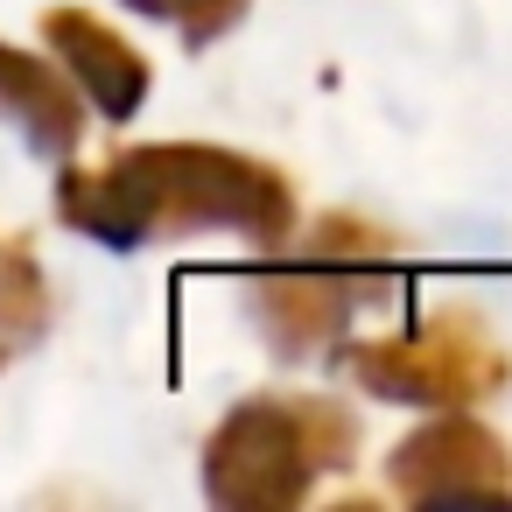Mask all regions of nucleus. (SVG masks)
I'll return each instance as SVG.
<instances>
[{"mask_svg":"<svg viewBox=\"0 0 512 512\" xmlns=\"http://www.w3.org/2000/svg\"><path fill=\"white\" fill-rule=\"evenodd\" d=\"M57 211L99 246H148L190 232L281 246L295 232L288 176L211 141H148V148H120L106 169H64Z\"/></svg>","mask_w":512,"mask_h":512,"instance_id":"f257e3e1","label":"nucleus"},{"mask_svg":"<svg viewBox=\"0 0 512 512\" xmlns=\"http://www.w3.org/2000/svg\"><path fill=\"white\" fill-rule=\"evenodd\" d=\"M358 421L323 393H260L232 407L204 442V491L225 512H288L316 491L323 470L351 463Z\"/></svg>","mask_w":512,"mask_h":512,"instance_id":"f03ea898","label":"nucleus"},{"mask_svg":"<svg viewBox=\"0 0 512 512\" xmlns=\"http://www.w3.org/2000/svg\"><path fill=\"white\" fill-rule=\"evenodd\" d=\"M351 372L365 393L400 400V407H470L505 386V351L491 330L463 309H435L407 337H365L351 351Z\"/></svg>","mask_w":512,"mask_h":512,"instance_id":"7ed1b4c3","label":"nucleus"},{"mask_svg":"<svg viewBox=\"0 0 512 512\" xmlns=\"http://www.w3.org/2000/svg\"><path fill=\"white\" fill-rule=\"evenodd\" d=\"M386 295L379 260H337V253H302L295 267H260L246 274L253 323L267 330L274 358H323L344 330L351 309Z\"/></svg>","mask_w":512,"mask_h":512,"instance_id":"20e7f679","label":"nucleus"},{"mask_svg":"<svg viewBox=\"0 0 512 512\" xmlns=\"http://www.w3.org/2000/svg\"><path fill=\"white\" fill-rule=\"evenodd\" d=\"M386 477L400 498L414 505H456V498H512V456L505 442L470 421V414H442L428 428H414L407 442H393Z\"/></svg>","mask_w":512,"mask_h":512,"instance_id":"39448f33","label":"nucleus"},{"mask_svg":"<svg viewBox=\"0 0 512 512\" xmlns=\"http://www.w3.org/2000/svg\"><path fill=\"white\" fill-rule=\"evenodd\" d=\"M43 43L57 50L64 78H71L106 120H134V113H141V99H148V57H141L127 36H113L99 15H85V8H50V15H43Z\"/></svg>","mask_w":512,"mask_h":512,"instance_id":"423d86ee","label":"nucleus"},{"mask_svg":"<svg viewBox=\"0 0 512 512\" xmlns=\"http://www.w3.org/2000/svg\"><path fill=\"white\" fill-rule=\"evenodd\" d=\"M0 120H8L36 155L64 162L85 134V99L64 78V64H43L15 43H0Z\"/></svg>","mask_w":512,"mask_h":512,"instance_id":"0eeeda50","label":"nucleus"},{"mask_svg":"<svg viewBox=\"0 0 512 512\" xmlns=\"http://www.w3.org/2000/svg\"><path fill=\"white\" fill-rule=\"evenodd\" d=\"M50 330V288L22 239H0V365L22 358Z\"/></svg>","mask_w":512,"mask_h":512,"instance_id":"6e6552de","label":"nucleus"},{"mask_svg":"<svg viewBox=\"0 0 512 512\" xmlns=\"http://www.w3.org/2000/svg\"><path fill=\"white\" fill-rule=\"evenodd\" d=\"M134 15H155V22H169L190 50H204V43H218V36H232L239 22H246V8L253 0H127Z\"/></svg>","mask_w":512,"mask_h":512,"instance_id":"1a4fd4ad","label":"nucleus"}]
</instances>
